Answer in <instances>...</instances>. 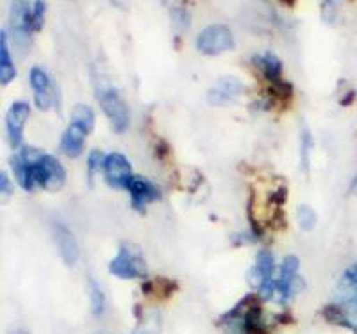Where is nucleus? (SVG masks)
<instances>
[{
  "label": "nucleus",
  "mask_w": 357,
  "mask_h": 334,
  "mask_svg": "<svg viewBox=\"0 0 357 334\" xmlns=\"http://www.w3.org/2000/svg\"><path fill=\"white\" fill-rule=\"evenodd\" d=\"M234 36L225 25L206 27L197 36V49H199V52L206 54V56H216V54L227 52V50L234 49Z\"/></svg>",
  "instance_id": "nucleus-5"
},
{
  "label": "nucleus",
  "mask_w": 357,
  "mask_h": 334,
  "mask_svg": "<svg viewBox=\"0 0 357 334\" xmlns=\"http://www.w3.org/2000/svg\"><path fill=\"white\" fill-rule=\"evenodd\" d=\"M301 261L296 256L284 257L279 270V278L275 279V291L280 295V302L284 304L291 295H295L301 288H304V281L296 275Z\"/></svg>",
  "instance_id": "nucleus-7"
},
{
  "label": "nucleus",
  "mask_w": 357,
  "mask_h": 334,
  "mask_svg": "<svg viewBox=\"0 0 357 334\" xmlns=\"http://www.w3.org/2000/svg\"><path fill=\"white\" fill-rule=\"evenodd\" d=\"M0 192H2V197H11L13 195V186H11V181H9L8 174L2 172L0 174Z\"/></svg>",
  "instance_id": "nucleus-31"
},
{
  "label": "nucleus",
  "mask_w": 357,
  "mask_h": 334,
  "mask_svg": "<svg viewBox=\"0 0 357 334\" xmlns=\"http://www.w3.org/2000/svg\"><path fill=\"white\" fill-rule=\"evenodd\" d=\"M88 291L89 301H91V313L95 317H100L104 310H106V297H104V291L100 289L98 282L91 278H88Z\"/></svg>",
  "instance_id": "nucleus-21"
},
{
  "label": "nucleus",
  "mask_w": 357,
  "mask_h": 334,
  "mask_svg": "<svg viewBox=\"0 0 357 334\" xmlns=\"http://www.w3.org/2000/svg\"><path fill=\"white\" fill-rule=\"evenodd\" d=\"M126 190L130 195V206H132L134 211L138 213L145 211L146 204L161 199V190L155 184H152L151 181L143 179V177H132Z\"/></svg>",
  "instance_id": "nucleus-10"
},
{
  "label": "nucleus",
  "mask_w": 357,
  "mask_h": 334,
  "mask_svg": "<svg viewBox=\"0 0 357 334\" xmlns=\"http://www.w3.org/2000/svg\"><path fill=\"white\" fill-rule=\"evenodd\" d=\"M109 272L118 279H143L146 275V263L138 245L123 241L116 256L111 259Z\"/></svg>",
  "instance_id": "nucleus-2"
},
{
  "label": "nucleus",
  "mask_w": 357,
  "mask_h": 334,
  "mask_svg": "<svg viewBox=\"0 0 357 334\" xmlns=\"http://www.w3.org/2000/svg\"><path fill=\"white\" fill-rule=\"evenodd\" d=\"M321 317L327 320L329 324L337 327H345V329H356L357 326H354L352 320H350L349 313H347L340 304H327V306L321 310Z\"/></svg>",
  "instance_id": "nucleus-17"
},
{
  "label": "nucleus",
  "mask_w": 357,
  "mask_h": 334,
  "mask_svg": "<svg viewBox=\"0 0 357 334\" xmlns=\"http://www.w3.org/2000/svg\"><path fill=\"white\" fill-rule=\"evenodd\" d=\"M248 282L257 286V297L261 301H270L275 294V279H273V256L270 250H259L256 263L248 272Z\"/></svg>",
  "instance_id": "nucleus-4"
},
{
  "label": "nucleus",
  "mask_w": 357,
  "mask_h": 334,
  "mask_svg": "<svg viewBox=\"0 0 357 334\" xmlns=\"http://www.w3.org/2000/svg\"><path fill=\"white\" fill-rule=\"evenodd\" d=\"M27 6L29 2H11V13H9V34L18 54H27V50L31 49L33 33L29 31L27 20H25Z\"/></svg>",
  "instance_id": "nucleus-6"
},
{
  "label": "nucleus",
  "mask_w": 357,
  "mask_h": 334,
  "mask_svg": "<svg viewBox=\"0 0 357 334\" xmlns=\"http://www.w3.org/2000/svg\"><path fill=\"white\" fill-rule=\"evenodd\" d=\"M321 20L327 25H334L337 22V15H340V2H321Z\"/></svg>",
  "instance_id": "nucleus-27"
},
{
  "label": "nucleus",
  "mask_w": 357,
  "mask_h": 334,
  "mask_svg": "<svg viewBox=\"0 0 357 334\" xmlns=\"http://www.w3.org/2000/svg\"><path fill=\"white\" fill-rule=\"evenodd\" d=\"M354 334H357V327H356V329H354Z\"/></svg>",
  "instance_id": "nucleus-34"
},
{
  "label": "nucleus",
  "mask_w": 357,
  "mask_h": 334,
  "mask_svg": "<svg viewBox=\"0 0 357 334\" xmlns=\"http://www.w3.org/2000/svg\"><path fill=\"white\" fill-rule=\"evenodd\" d=\"M104 161H106V155L102 154L100 151H93L91 154H89L88 158V181L91 183V179H93L95 172L98 170V167L100 165H104Z\"/></svg>",
  "instance_id": "nucleus-28"
},
{
  "label": "nucleus",
  "mask_w": 357,
  "mask_h": 334,
  "mask_svg": "<svg viewBox=\"0 0 357 334\" xmlns=\"http://www.w3.org/2000/svg\"><path fill=\"white\" fill-rule=\"evenodd\" d=\"M97 100L100 104L102 111L109 119L111 126H113L114 132H126L129 127V107L123 103V98L120 97L113 86H97Z\"/></svg>",
  "instance_id": "nucleus-3"
},
{
  "label": "nucleus",
  "mask_w": 357,
  "mask_h": 334,
  "mask_svg": "<svg viewBox=\"0 0 357 334\" xmlns=\"http://www.w3.org/2000/svg\"><path fill=\"white\" fill-rule=\"evenodd\" d=\"M45 9H47V4L43 0H36V2H29L27 6V27L31 33H38L45 22Z\"/></svg>",
  "instance_id": "nucleus-19"
},
{
  "label": "nucleus",
  "mask_w": 357,
  "mask_h": 334,
  "mask_svg": "<svg viewBox=\"0 0 357 334\" xmlns=\"http://www.w3.org/2000/svg\"><path fill=\"white\" fill-rule=\"evenodd\" d=\"M311 149H312L311 130H309L307 127H304V129H302V136H301V167H302V172L309 170Z\"/></svg>",
  "instance_id": "nucleus-26"
},
{
  "label": "nucleus",
  "mask_w": 357,
  "mask_h": 334,
  "mask_svg": "<svg viewBox=\"0 0 357 334\" xmlns=\"http://www.w3.org/2000/svg\"><path fill=\"white\" fill-rule=\"evenodd\" d=\"M340 286L341 288H357V261L345 270Z\"/></svg>",
  "instance_id": "nucleus-29"
},
{
  "label": "nucleus",
  "mask_w": 357,
  "mask_h": 334,
  "mask_svg": "<svg viewBox=\"0 0 357 334\" xmlns=\"http://www.w3.org/2000/svg\"><path fill=\"white\" fill-rule=\"evenodd\" d=\"M336 304H340L349 314H357V288H341L340 286V301Z\"/></svg>",
  "instance_id": "nucleus-25"
},
{
  "label": "nucleus",
  "mask_w": 357,
  "mask_h": 334,
  "mask_svg": "<svg viewBox=\"0 0 357 334\" xmlns=\"http://www.w3.org/2000/svg\"><path fill=\"white\" fill-rule=\"evenodd\" d=\"M88 135L84 129H81L79 126L75 123H70L66 127V130L63 132V138H61V149L66 155L70 158H77L81 155L82 149H84V136Z\"/></svg>",
  "instance_id": "nucleus-15"
},
{
  "label": "nucleus",
  "mask_w": 357,
  "mask_h": 334,
  "mask_svg": "<svg viewBox=\"0 0 357 334\" xmlns=\"http://www.w3.org/2000/svg\"><path fill=\"white\" fill-rule=\"evenodd\" d=\"M13 334H27V333H24V331H18V333H13Z\"/></svg>",
  "instance_id": "nucleus-33"
},
{
  "label": "nucleus",
  "mask_w": 357,
  "mask_h": 334,
  "mask_svg": "<svg viewBox=\"0 0 357 334\" xmlns=\"http://www.w3.org/2000/svg\"><path fill=\"white\" fill-rule=\"evenodd\" d=\"M241 93H243V82L240 79L232 77V75H225V77L218 79L216 84L209 90L207 103L213 104V106H227Z\"/></svg>",
  "instance_id": "nucleus-12"
},
{
  "label": "nucleus",
  "mask_w": 357,
  "mask_h": 334,
  "mask_svg": "<svg viewBox=\"0 0 357 334\" xmlns=\"http://www.w3.org/2000/svg\"><path fill=\"white\" fill-rule=\"evenodd\" d=\"M286 197H288V190H286L284 186H280L279 190H275V192L270 195V204L275 206V208H280V206L286 202Z\"/></svg>",
  "instance_id": "nucleus-30"
},
{
  "label": "nucleus",
  "mask_w": 357,
  "mask_h": 334,
  "mask_svg": "<svg viewBox=\"0 0 357 334\" xmlns=\"http://www.w3.org/2000/svg\"><path fill=\"white\" fill-rule=\"evenodd\" d=\"M170 20L174 29L177 31H186L190 27V11L186 9V4H174L170 9Z\"/></svg>",
  "instance_id": "nucleus-23"
},
{
  "label": "nucleus",
  "mask_w": 357,
  "mask_h": 334,
  "mask_svg": "<svg viewBox=\"0 0 357 334\" xmlns=\"http://www.w3.org/2000/svg\"><path fill=\"white\" fill-rule=\"evenodd\" d=\"M252 63L257 66V70L264 75V79H266L270 84L282 81V79H280V75H282V61H280L275 54L272 52L261 54V56L254 57Z\"/></svg>",
  "instance_id": "nucleus-14"
},
{
  "label": "nucleus",
  "mask_w": 357,
  "mask_h": 334,
  "mask_svg": "<svg viewBox=\"0 0 357 334\" xmlns=\"http://www.w3.org/2000/svg\"><path fill=\"white\" fill-rule=\"evenodd\" d=\"M72 123H75V126H79L81 129H84L86 132L89 135V132L93 130V123H95L93 111L89 109L88 106H84V104H77V106H73Z\"/></svg>",
  "instance_id": "nucleus-20"
},
{
  "label": "nucleus",
  "mask_w": 357,
  "mask_h": 334,
  "mask_svg": "<svg viewBox=\"0 0 357 334\" xmlns=\"http://www.w3.org/2000/svg\"><path fill=\"white\" fill-rule=\"evenodd\" d=\"M266 95L270 103H288L293 97V86L286 81L273 82V84H268Z\"/></svg>",
  "instance_id": "nucleus-22"
},
{
  "label": "nucleus",
  "mask_w": 357,
  "mask_h": 334,
  "mask_svg": "<svg viewBox=\"0 0 357 334\" xmlns=\"http://www.w3.org/2000/svg\"><path fill=\"white\" fill-rule=\"evenodd\" d=\"M15 75H17V70H15L11 56H9L8 33L2 29L0 31V84L8 86L15 79Z\"/></svg>",
  "instance_id": "nucleus-16"
},
{
  "label": "nucleus",
  "mask_w": 357,
  "mask_h": 334,
  "mask_svg": "<svg viewBox=\"0 0 357 334\" xmlns=\"http://www.w3.org/2000/svg\"><path fill=\"white\" fill-rule=\"evenodd\" d=\"M13 174L17 177L18 184L27 192L34 190H49L57 192L61 190L66 181L65 168L54 155L40 154L31 147H24L20 152L11 158Z\"/></svg>",
  "instance_id": "nucleus-1"
},
{
  "label": "nucleus",
  "mask_w": 357,
  "mask_h": 334,
  "mask_svg": "<svg viewBox=\"0 0 357 334\" xmlns=\"http://www.w3.org/2000/svg\"><path fill=\"white\" fill-rule=\"evenodd\" d=\"M143 294L145 295H155L159 298H167L177 289V282L168 281V279H154L142 286Z\"/></svg>",
  "instance_id": "nucleus-18"
},
{
  "label": "nucleus",
  "mask_w": 357,
  "mask_h": 334,
  "mask_svg": "<svg viewBox=\"0 0 357 334\" xmlns=\"http://www.w3.org/2000/svg\"><path fill=\"white\" fill-rule=\"evenodd\" d=\"M104 176L111 188H127L129 181L132 179V170L127 158L120 152H111L106 155V161L102 165Z\"/></svg>",
  "instance_id": "nucleus-9"
},
{
  "label": "nucleus",
  "mask_w": 357,
  "mask_h": 334,
  "mask_svg": "<svg viewBox=\"0 0 357 334\" xmlns=\"http://www.w3.org/2000/svg\"><path fill=\"white\" fill-rule=\"evenodd\" d=\"M296 222H298L302 231H311L317 225V213H314L311 206H298L296 208Z\"/></svg>",
  "instance_id": "nucleus-24"
},
{
  "label": "nucleus",
  "mask_w": 357,
  "mask_h": 334,
  "mask_svg": "<svg viewBox=\"0 0 357 334\" xmlns=\"http://www.w3.org/2000/svg\"><path fill=\"white\" fill-rule=\"evenodd\" d=\"M29 104L24 100L13 103L6 114V132H8L11 147H20L24 138V123L29 119Z\"/></svg>",
  "instance_id": "nucleus-11"
},
{
  "label": "nucleus",
  "mask_w": 357,
  "mask_h": 334,
  "mask_svg": "<svg viewBox=\"0 0 357 334\" xmlns=\"http://www.w3.org/2000/svg\"><path fill=\"white\" fill-rule=\"evenodd\" d=\"M350 192H352V195H356V197H357V176L354 177L352 186H350Z\"/></svg>",
  "instance_id": "nucleus-32"
},
{
  "label": "nucleus",
  "mask_w": 357,
  "mask_h": 334,
  "mask_svg": "<svg viewBox=\"0 0 357 334\" xmlns=\"http://www.w3.org/2000/svg\"><path fill=\"white\" fill-rule=\"evenodd\" d=\"M54 241H56L57 252H59L61 259L65 261V265H75L79 261V247L70 229L65 227V225H56L54 227Z\"/></svg>",
  "instance_id": "nucleus-13"
},
{
  "label": "nucleus",
  "mask_w": 357,
  "mask_h": 334,
  "mask_svg": "<svg viewBox=\"0 0 357 334\" xmlns=\"http://www.w3.org/2000/svg\"><path fill=\"white\" fill-rule=\"evenodd\" d=\"M29 81L33 86L34 104H36L38 109H50L57 103V90L56 86L50 82L49 75L45 74V70H41L40 66H33L31 74H29Z\"/></svg>",
  "instance_id": "nucleus-8"
}]
</instances>
